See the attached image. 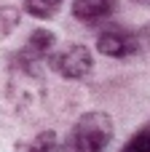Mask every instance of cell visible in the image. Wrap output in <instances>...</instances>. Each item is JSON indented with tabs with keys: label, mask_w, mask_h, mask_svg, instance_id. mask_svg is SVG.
Wrapping results in <instances>:
<instances>
[{
	"label": "cell",
	"mask_w": 150,
	"mask_h": 152,
	"mask_svg": "<svg viewBox=\"0 0 150 152\" xmlns=\"http://www.w3.org/2000/svg\"><path fill=\"white\" fill-rule=\"evenodd\" d=\"M62 0H24V11L35 19H48L59 11Z\"/></svg>",
	"instance_id": "obj_6"
},
{
	"label": "cell",
	"mask_w": 150,
	"mask_h": 152,
	"mask_svg": "<svg viewBox=\"0 0 150 152\" xmlns=\"http://www.w3.org/2000/svg\"><path fill=\"white\" fill-rule=\"evenodd\" d=\"M113 11V0H72V16L81 21H97Z\"/></svg>",
	"instance_id": "obj_5"
},
{
	"label": "cell",
	"mask_w": 150,
	"mask_h": 152,
	"mask_svg": "<svg viewBox=\"0 0 150 152\" xmlns=\"http://www.w3.org/2000/svg\"><path fill=\"white\" fill-rule=\"evenodd\" d=\"M51 67L67 80H81L94 69V56L86 45L72 43V45H64L62 51L51 53Z\"/></svg>",
	"instance_id": "obj_2"
},
{
	"label": "cell",
	"mask_w": 150,
	"mask_h": 152,
	"mask_svg": "<svg viewBox=\"0 0 150 152\" xmlns=\"http://www.w3.org/2000/svg\"><path fill=\"white\" fill-rule=\"evenodd\" d=\"M51 48H54V32H48V29H35V32L30 35V40L24 43V48L19 51L21 67L35 69L46 56H51Z\"/></svg>",
	"instance_id": "obj_3"
},
{
	"label": "cell",
	"mask_w": 150,
	"mask_h": 152,
	"mask_svg": "<svg viewBox=\"0 0 150 152\" xmlns=\"http://www.w3.org/2000/svg\"><path fill=\"white\" fill-rule=\"evenodd\" d=\"M56 150V134L54 131H46L40 136L32 139V144L27 147V152H54Z\"/></svg>",
	"instance_id": "obj_8"
},
{
	"label": "cell",
	"mask_w": 150,
	"mask_h": 152,
	"mask_svg": "<svg viewBox=\"0 0 150 152\" xmlns=\"http://www.w3.org/2000/svg\"><path fill=\"white\" fill-rule=\"evenodd\" d=\"M97 51L102 56H113V59H126L137 51V37L121 29H107L99 35L97 40Z\"/></svg>",
	"instance_id": "obj_4"
},
{
	"label": "cell",
	"mask_w": 150,
	"mask_h": 152,
	"mask_svg": "<svg viewBox=\"0 0 150 152\" xmlns=\"http://www.w3.org/2000/svg\"><path fill=\"white\" fill-rule=\"evenodd\" d=\"M113 118L107 112H86L70 128L62 142V152H105L113 142Z\"/></svg>",
	"instance_id": "obj_1"
},
{
	"label": "cell",
	"mask_w": 150,
	"mask_h": 152,
	"mask_svg": "<svg viewBox=\"0 0 150 152\" xmlns=\"http://www.w3.org/2000/svg\"><path fill=\"white\" fill-rule=\"evenodd\" d=\"M142 37H145V43H148V48H150V24L145 27V32H142Z\"/></svg>",
	"instance_id": "obj_10"
},
{
	"label": "cell",
	"mask_w": 150,
	"mask_h": 152,
	"mask_svg": "<svg viewBox=\"0 0 150 152\" xmlns=\"http://www.w3.org/2000/svg\"><path fill=\"white\" fill-rule=\"evenodd\" d=\"M134 3H140V5H150V0H134Z\"/></svg>",
	"instance_id": "obj_11"
},
{
	"label": "cell",
	"mask_w": 150,
	"mask_h": 152,
	"mask_svg": "<svg viewBox=\"0 0 150 152\" xmlns=\"http://www.w3.org/2000/svg\"><path fill=\"white\" fill-rule=\"evenodd\" d=\"M121 152H150V123L148 126H142L126 144H123V150Z\"/></svg>",
	"instance_id": "obj_7"
},
{
	"label": "cell",
	"mask_w": 150,
	"mask_h": 152,
	"mask_svg": "<svg viewBox=\"0 0 150 152\" xmlns=\"http://www.w3.org/2000/svg\"><path fill=\"white\" fill-rule=\"evenodd\" d=\"M19 27V11L16 8H0V37L13 32Z\"/></svg>",
	"instance_id": "obj_9"
}]
</instances>
